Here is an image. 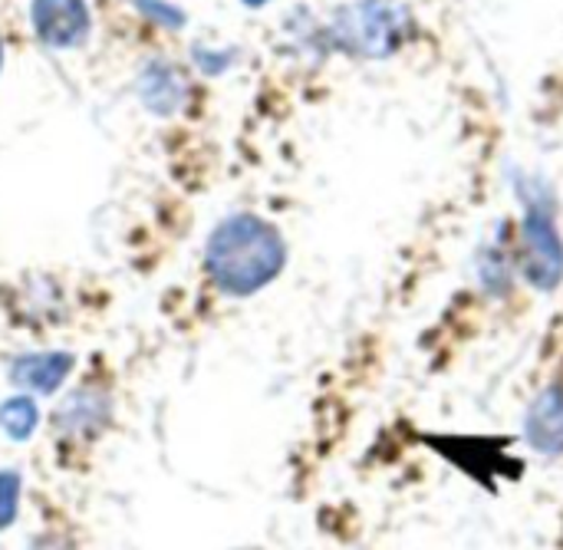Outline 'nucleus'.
I'll return each instance as SVG.
<instances>
[{
	"label": "nucleus",
	"instance_id": "1",
	"mask_svg": "<svg viewBox=\"0 0 563 550\" xmlns=\"http://www.w3.org/2000/svg\"><path fill=\"white\" fill-rule=\"evenodd\" d=\"M205 264L218 290L251 297L284 271L287 244L271 221L257 215H231L208 238Z\"/></svg>",
	"mask_w": 563,
	"mask_h": 550
},
{
	"label": "nucleus",
	"instance_id": "2",
	"mask_svg": "<svg viewBox=\"0 0 563 550\" xmlns=\"http://www.w3.org/2000/svg\"><path fill=\"white\" fill-rule=\"evenodd\" d=\"M518 198L525 208L518 228V264L531 287L551 294L563 280V234L558 228V205L551 188L534 175H518Z\"/></svg>",
	"mask_w": 563,
	"mask_h": 550
},
{
	"label": "nucleus",
	"instance_id": "3",
	"mask_svg": "<svg viewBox=\"0 0 563 550\" xmlns=\"http://www.w3.org/2000/svg\"><path fill=\"white\" fill-rule=\"evenodd\" d=\"M406 23H409V13L396 7L393 0H356L336 10L330 33L340 50L366 56V59H379V56H389L402 43Z\"/></svg>",
	"mask_w": 563,
	"mask_h": 550
},
{
	"label": "nucleus",
	"instance_id": "4",
	"mask_svg": "<svg viewBox=\"0 0 563 550\" xmlns=\"http://www.w3.org/2000/svg\"><path fill=\"white\" fill-rule=\"evenodd\" d=\"M33 26L49 46H76L89 33V10L82 0H33Z\"/></svg>",
	"mask_w": 563,
	"mask_h": 550
},
{
	"label": "nucleus",
	"instance_id": "5",
	"mask_svg": "<svg viewBox=\"0 0 563 550\" xmlns=\"http://www.w3.org/2000/svg\"><path fill=\"white\" fill-rule=\"evenodd\" d=\"M525 432H528V442L544 452V455H561L563 452V389L561 386H551L544 389L531 409H528V419H525Z\"/></svg>",
	"mask_w": 563,
	"mask_h": 550
},
{
	"label": "nucleus",
	"instance_id": "6",
	"mask_svg": "<svg viewBox=\"0 0 563 550\" xmlns=\"http://www.w3.org/2000/svg\"><path fill=\"white\" fill-rule=\"evenodd\" d=\"M511 228L498 224V234L478 254V280L495 297H505L515 284V251H511Z\"/></svg>",
	"mask_w": 563,
	"mask_h": 550
},
{
	"label": "nucleus",
	"instance_id": "7",
	"mask_svg": "<svg viewBox=\"0 0 563 550\" xmlns=\"http://www.w3.org/2000/svg\"><path fill=\"white\" fill-rule=\"evenodd\" d=\"M69 370H73L69 353H36L13 366V383L30 386L36 393H56L59 383L69 376Z\"/></svg>",
	"mask_w": 563,
	"mask_h": 550
},
{
	"label": "nucleus",
	"instance_id": "8",
	"mask_svg": "<svg viewBox=\"0 0 563 550\" xmlns=\"http://www.w3.org/2000/svg\"><path fill=\"white\" fill-rule=\"evenodd\" d=\"M36 419H40V416H36V403L26 399V396L7 399V403L0 406V429H3L10 439H16V442H23V439L33 436Z\"/></svg>",
	"mask_w": 563,
	"mask_h": 550
},
{
	"label": "nucleus",
	"instance_id": "9",
	"mask_svg": "<svg viewBox=\"0 0 563 550\" xmlns=\"http://www.w3.org/2000/svg\"><path fill=\"white\" fill-rule=\"evenodd\" d=\"M16 502H20V475L16 472H0V531L7 525H13Z\"/></svg>",
	"mask_w": 563,
	"mask_h": 550
},
{
	"label": "nucleus",
	"instance_id": "10",
	"mask_svg": "<svg viewBox=\"0 0 563 550\" xmlns=\"http://www.w3.org/2000/svg\"><path fill=\"white\" fill-rule=\"evenodd\" d=\"M142 3H145V10H148L155 20H162V23H168V26H178V23H185V13H178V10L165 7L162 0H142Z\"/></svg>",
	"mask_w": 563,
	"mask_h": 550
},
{
	"label": "nucleus",
	"instance_id": "11",
	"mask_svg": "<svg viewBox=\"0 0 563 550\" xmlns=\"http://www.w3.org/2000/svg\"><path fill=\"white\" fill-rule=\"evenodd\" d=\"M244 3H247V7H264L267 0H244Z\"/></svg>",
	"mask_w": 563,
	"mask_h": 550
},
{
	"label": "nucleus",
	"instance_id": "12",
	"mask_svg": "<svg viewBox=\"0 0 563 550\" xmlns=\"http://www.w3.org/2000/svg\"><path fill=\"white\" fill-rule=\"evenodd\" d=\"M0 63H3V43H0Z\"/></svg>",
	"mask_w": 563,
	"mask_h": 550
}]
</instances>
